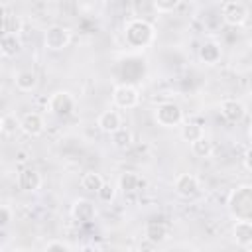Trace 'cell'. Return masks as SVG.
Instances as JSON below:
<instances>
[{
	"mask_svg": "<svg viewBox=\"0 0 252 252\" xmlns=\"http://www.w3.org/2000/svg\"><path fill=\"white\" fill-rule=\"evenodd\" d=\"M71 217L77 222H91L96 217V207L89 199H77L73 203V207H71Z\"/></svg>",
	"mask_w": 252,
	"mask_h": 252,
	"instance_id": "11",
	"label": "cell"
},
{
	"mask_svg": "<svg viewBox=\"0 0 252 252\" xmlns=\"http://www.w3.org/2000/svg\"><path fill=\"white\" fill-rule=\"evenodd\" d=\"M0 51L2 57H16L22 51V41L16 33H2V41H0Z\"/></svg>",
	"mask_w": 252,
	"mask_h": 252,
	"instance_id": "19",
	"label": "cell"
},
{
	"mask_svg": "<svg viewBox=\"0 0 252 252\" xmlns=\"http://www.w3.org/2000/svg\"><path fill=\"white\" fill-rule=\"evenodd\" d=\"M173 189L183 199H193L201 191V183L193 173H179L173 181Z\"/></svg>",
	"mask_w": 252,
	"mask_h": 252,
	"instance_id": "8",
	"label": "cell"
},
{
	"mask_svg": "<svg viewBox=\"0 0 252 252\" xmlns=\"http://www.w3.org/2000/svg\"><path fill=\"white\" fill-rule=\"evenodd\" d=\"M22 28H24V22H22L20 16L4 12V16H2V32L4 33H16V35H20Z\"/></svg>",
	"mask_w": 252,
	"mask_h": 252,
	"instance_id": "21",
	"label": "cell"
},
{
	"mask_svg": "<svg viewBox=\"0 0 252 252\" xmlns=\"http://www.w3.org/2000/svg\"><path fill=\"white\" fill-rule=\"evenodd\" d=\"M152 2H154V8H156L158 12L169 14V12H173V10L179 6L181 0H152Z\"/></svg>",
	"mask_w": 252,
	"mask_h": 252,
	"instance_id": "26",
	"label": "cell"
},
{
	"mask_svg": "<svg viewBox=\"0 0 252 252\" xmlns=\"http://www.w3.org/2000/svg\"><path fill=\"white\" fill-rule=\"evenodd\" d=\"M96 126L104 132V134H112L118 128H122V116L116 110H104L98 114L96 118Z\"/></svg>",
	"mask_w": 252,
	"mask_h": 252,
	"instance_id": "13",
	"label": "cell"
},
{
	"mask_svg": "<svg viewBox=\"0 0 252 252\" xmlns=\"http://www.w3.org/2000/svg\"><path fill=\"white\" fill-rule=\"evenodd\" d=\"M118 187L124 191V195H126V193H138V191H142V189L146 187V179H144L140 173L126 171V173L120 175Z\"/></svg>",
	"mask_w": 252,
	"mask_h": 252,
	"instance_id": "14",
	"label": "cell"
},
{
	"mask_svg": "<svg viewBox=\"0 0 252 252\" xmlns=\"http://www.w3.org/2000/svg\"><path fill=\"white\" fill-rule=\"evenodd\" d=\"M71 41V32L63 26H49L43 33V43L49 51H61L69 45Z\"/></svg>",
	"mask_w": 252,
	"mask_h": 252,
	"instance_id": "7",
	"label": "cell"
},
{
	"mask_svg": "<svg viewBox=\"0 0 252 252\" xmlns=\"http://www.w3.org/2000/svg\"><path fill=\"white\" fill-rule=\"evenodd\" d=\"M45 250H47V252H53V250H59V252H71L73 246H71L69 242H65V240H49V242L45 244Z\"/></svg>",
	"mask_w": 252,
	"mask_h": 252,
	"instance_id": "27",
	"label": "cell"
},
{
	"mask_svg": "<svg viewBox=\"0 0 252 252\" xmlns=\"http://www.w3.org/2000/svg\"><path fill=\"white\" fill-rule=\"evenodd\" d=\"M96 195H98V199H100V201L110 203V201L114 199V187H112L110 183H106V181H104V185H102V187L96 191Z\"/></svg>",
	"mask_w": 252,
	"mask_h": 252,
	"instance_id": "28",
	"label": "cell"
},
{
	"mask_svg": "<svg viewBox=\"0 0 252 252\" xmlns=\"http://www.w3.org/2000/svg\"><path fill=\"white\" fill-rule=\"evenodd\" d=\"M191 152L197 156V158H209L213 154V142L207 138V136H201L199 140H195L191 144Z\"/></svg>",
	"mask_w": 252,
	"mask_h": 252,
	"instance_id": "23",
	"label": "cell"
},
{
	"mask_svg": "<svg viewBox=\"0 0 252 252\" xmlns=\"http://www.w3.org/2000/svg\"><path fill=\"white\" fill-rule=\"evenodd\" d=\"M248 136H250V140H252V124L248 126Z\"/></svg>",
	"mask_w": 252,
	"mask_h": 252,
	"instance_id": "31",
	"label": "cell"
},
{
	"mask_svg": "<svg viewBox=\"0 0 252 252\" xmlns=\"http://www.w3.org/2000/svg\"><path fill=\"white\" fill-rule=\"evenodd\" d=\"M18 128H20V120H18L14 114L8 112V114L2 116V120H0V130H2L4 136H14Z\"/></svg>",
	"mask_w": 252,
	"mask_h": 252,
	"instance_id": "24",
	"label": "cell"
},
{
	"mask_svg": "<svg viewBox=\"0 0 252 252\" xmlns=\"http://www.w3.org/2000/svg\"><path fill=\"white\" fill-rule=\"evenodd\" d=\"M112 102H114V106L124 108V110L134 108L140 102V91L134 85H128V83L116 85L114 91H112Z\"/></svg>",
	"mask_w": 252,
	"mask_h": 252,
	"instance_id": "5",
	"label": "cell"
},
{
	"mask_svg": "<svg viewBox=\"0 0 252 252\" xmlns=\"http://www.w3.org/2000/svg\"><path fill=\"white\" fill-rule=\"evenodd\" d=\"M18 185L22 191H28V193H33L41 187V175L39 171L32 169V167H24L20 173H18Z\"/></svg>",
	"mask_w": 252,
	"mask_h": 252,
	"instance_id": "12",
	"label": "cell"
},
{
	"mask_svg": "<svg viewBox=\"0 0 252 252\" xmlns=\"http://www.w3.org/2000/svg\"><path fill=\"white\" fill-rule=\"evenodd\" d=\"M10 222H12V209L8 205H2L0 207V226L6 228Z\"/></svg>",
	"mask_w": 252,
	"mask_h": 252,
	"instance_id": "29",
	"label": "cell"
},
{
	"mask_svg": "<svg viewBox=\"0 0 252 252\" xmlns=\"http://www.w3.org/2000/svg\"><path fill=\"white\" fill-rule=\"evenodd\" d=\"M201 136H205V130L199 122H193V120H187V122H181L179 124V138L187 144H193L195 140H199Z\"/></svg>",
	"mask_w": 252,
	"mask_h": 252,
	"instance_id": "18",
	"label": "cell"
},
{
	"mask_svg": "<svg viewBox=\"0 0 252 252\" xmlns=\"http://www.w3.org/2000/svg\"><path fill=\"white\" fill-rule=\"evenodd\" d=\"M110 138H112V144H114L116 148H122V150H126V148L132 144V134H130L126 128H118L116 132L110 134Z\"/></svg>",
	"mask_w": 252,
	"mask_h": 252,
	"instance_id": "25",
	"label": "cell"
},
{
	"mask_svg": "<svg viewBox=\"0 0 252 252\" xmlns=\"http://www.w3.org/2000/svg\"><path fill=\"white\" fill-rule=\"evenodd\" d=\"M244 167L248 169V171H252V148H248L246 150V154H244Z\"/></svg>",
	"mask_w": 252,
	"mask_h": 252,
	"instance_id": "30",
	"label": "cell"
},
{
	"mask_svg": "<svg viewBox=\"0 0 252 252\" xmlns=\"http://www.w3.org/2000/svg\"><path fill=\"white\" fill-rule=\"evenodd\" d=\"M47 108L55 116H61V118L63 116H71L73 110H75V96L71 93H67V91H57V93H53L49 96Z\"/></svg>",
	"mask_w": 252,
	"mask_h": 252,
	"instance_id": "4",
	"label": "cell"
},
{
	"mask_svg": "<svg viewBox=\"0 0 252 252\" xmlns=\"http://www.w3.org/2000/svg\"><path fill=\"white\" fill-rule=\"evenodd\" d=\"M20 130L26 134V136H32V138H37L43 134L45 130V120L39 112H26L22 118H20Z\"/></svg>",
	"mask_w": 252,
	"mask_h": 252,
	"instance_id": "9",
	"label": "cell"
},
{
	"mask_svg": "<svg viewBox=\"0 0 252 252\" xmlns=\"http://www.w3.org/2000/svg\"><path fill=\"white\" fill-rule=\"evenodd\" d=\"M219 110H220L222 118L228 120V122H240V120L246 116L244 104H242L240 100H236V98H224V100L219 104Z\"/></svg>",
	"mask_w": 252,
	"mask_h": 252,
	"instance_id": "10",
	"label": "cell"
},
{
	"mask_svg": "<svg viewBox=\"0 0 252 252\" xmlns=\"http://www.w3.org/2000/svg\"><path fill=\"white\" fill-rule=\"evenodd\" d=\"M248 45H250V49H252V35H250V39H248Z\"/></svg>",
	"mask_w": 252,
	"mask_h": 252,
	"instance_id": "32",
	"label": "cell"
},
{
	"mask_svg": "<svg viewBox=\"0 0 252 252\" xmlns=\"http://www.w3.org/2000/svg\"><path fill=\"white\" fill-rule=\"evenodd\" d=\"M220 55H222V49L217 41H205L199 49V59L205 63V65H215L220 61Z\"/></svg>",
	"mask_w": 252,
	"mask_h": 252,
	"instance_id": "17",
	"label": "cell"
},
{
	"mask_svg": "<svg viewBox=\"0 0 252 252\" xmlns=\"http://www.w3.org/2000/svg\"><path fill=\"white\" fill-rule=\"evenodd\" d=\"M154 37H156V30L144 18H132L124 26V39H126L128 47H132V49L148 47L154 41Z\"/></svg>",
	"mask_w": 252,
	"mask_h": 252,
	"instance_id": "1",
	"label": "cell"
},
{
	"mask_svg": "<svg viewBox=\"0 0 252 252\" xmlns=\"http://www.w3.org/2000/svg\"><path fill=\"white\" fill-rule=\"evenodd\" d=\"M154 118L163 128H175L183 122V112L175 102H161L154 108Z\"/></svg>",
	"mask_w": 252,
	"mask_h": 252,
	"instance_id": "3",
	"label": "cell"
},
{
	"mask_svg": "<svg viewBox=\"0 0 252 252\" xmlns=\"http://www.w3.org/2000/svg\"><path fill=\"white\" fill-rule=\"evenodd\" d=\"M102 185H104V179H102V175L96 173V171H87V173L81 177V187H83L85 191L96 193Z\"/></svg>",
	"mask_w": 252,
	"mask_h": 252,
	"instance_id": "22",
	"label": "cell"
},
{
	"mask_svg": "<svg viewBox=\"0 0 252 252\" xmlns=\"http://www.w3.org/2000/svg\"><path fill=\"white\" fill-rule=\"evenodd\" d=\"M228 211L236 220H252V187L242 185L230 193Z\"/></svg>",
	"mask_w": 252,
	"mask_h": 252,
	"instance_id": "2",
	"label": "cell"
},
{
	"mask_svg": "<svg viewBox=\"0 0 252 252\" xmlns=\"http://www.w3.org/2000/svg\"><path fill=\"white\" fill-rule=\"evenodd\" d=\"M14 83H16V87H18L22 93H32V91L37 87V75H35L33 71H30V69L18 71Z\"/></svg>",
	"mask_w": 252,
	"mask_h": 252,
	"instance_id": "20",
	"label": "cell"
},
{
	"mask_svg": "<svg viewBox=\"0 0 252 252\" xmlns=\"http://www.w3.org/2000/svg\"><path fill=\"white\" fill-rule=\"evenodd\" d=\"M232 238L238 246L248 248L252 244V220H236L232 226Z\"/></svg>",
	"mask_w": 252,
	"mask_h": 252,
	"instance_id": "15",
	"label": "cell"
},
{
	"mask_svg": "<svg viewBox=\"0 0 252 252\" xmlns=\"http://www.w3.org/2000/svg\"><path fill=\"white\" fill-rule=\"evenodd\" d=\"M220 16H222V22L226 26H242L246 20H248V10L244 4L236 2V0H226L220 8Z\"/></svg>",
	"mask_w": 252,
	"mask_h": 252,
	"instance_id": "6",
	"label": "cell"
},
{
	"mask_svg": "<svg viewBox=\"0 0 252 252\" xmlns=\"http://www.w3.org/2000/svg\"><path fill=\"white\" fill-rule=\"evenodd\" d=\"M167 234H169V228H167V224H163V222L150 220V222L144 226V238L152 240L154 244L163 242V240L167 238Z\"/></svg>",
	"mask_w": 252,
	"mask_h": 252,
	"instance_id": "16",
	"label": "cell"
}]
</instances>
